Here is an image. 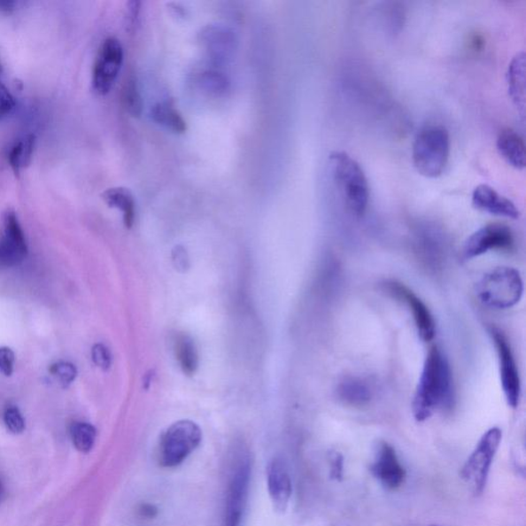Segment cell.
Masks as SVG:
<instances>
[{"instance_id":"1","label":"cell","mask_w":526,"mask_h":526,"mask_svg":"<svg viewBox=\"0 0 526 526\" xmlns=\"http://www.w3.org/2000/svg\"><path fill=\"white\" fill-rule=\"evenodd\" d=\"M453 380L451 365L438 348L429 350L413 399L412 409L416 422L432 418L440 409L452 406Z\"/></svg>"},{"instance_id":"2","label":"cell","mask_w":526,"mask_h":526,"mask_svg":"<svg viewBox=\"0 0 526 526\" xmlns=\"http://www.w3.org/2000/svg\"><path fill=\"white\" fill-rule=\"evenodd\" d=\"M330 175L344 206L356 217L367 212L370 190L361 166L344 151H333L329 157Z\"/></svg>"},{"instance_id":"3","label":"cell","mask_w":526,"mask_h":526,"mask_svg":"<svg viewBox=\"0 0 526 526\" xmlns=\"http://www.w3.org/2000/svg\"><path fill=\"white\" fill-rule=\"evenodd\" d=\"M523 292L522 274L512 267L491 269L476 285V297L480 303L491 310L512 309L521 303Z\"/></svg>"},{"instance_id":"4","label":"cell","mask_w":526,"mask_h":526,"mask_svg":"<svg viewBox=\"0 0 526 526\" xmlns=\"http://www.w3.org/2000/svg\"><path fill=\"white\" fill-rule=\"evenodd\" d=\"M451 156V137L445 127L423 128L414 139L413 162L416 171L426 178H438L446 168Z\"/></svg>"},{"instance_id":"5","label":"cell","mask_w":526,"mask_h":526,"mask_svg":"<svg viewBox=\"0 0 526 526\" xmlns=\"http://www.w3.org/2000/svg\"><path fill=\"white\" fill-rule=\"evenodd\" d=\"M502 439L503 432L499 428L487 429L461 468L460 477L470 486L474 495L483 492Z\"/></svg>"},{"instance_id":"6","label":"cell","mask_w":526,"mask_h":526,"mask_svg":"<svg viewBox=\"0 0 526 526\" xmlns=\"http://www.w3.org/2000/svg\"><path fill=\"white\" fill-rule=\"evenodd\" d=\"M203 434L200 427L191 421L173 423L160 439L159 460L165 468L182 465L200 446Z\"/></svg>"},{"instance_id":"7","label":"cell","mask_w":526,"mask_h":526,"mask_svg":"<svg viewBox=\"0 0 526 526\" xmlns=\"http://www.w3.org/2000/svg\"><path fill=\"white\" fill-rule=\"evenodd\" d=\"M251 479V464L247 453L236 455L228 480L224 526H242Z\"/></svg>"},{"instance_id":"8","label":"cell","mask_w":526,"mask_h":526,"mask_svg":"<svg viewBox=\"0 0 526 526\" xmlns=\"http://www.w3.org/2000/svg\"><path fill=\"white\" fill-rule=\"evenodd\" d=\"M491 336L496 346L500 387L505 400L511 408H517L522 398V381L514 354L508 338L497 327H491Z\"/></svg>"},{"instance_id":"9","label":"cell","mask_w":526,"mask_h":526,"mask_svg":"<svg viewBox=\"0 0 526 526\" xmlns=\"http://www.w3.org/2000/svg\"><path fill=\"white\" fill-rule=\"evenodd\" d=\"M514 244V234L508 226L489 223L468 237L463 247V258L472 260L491 251H510Z\"/></svg>"},{"instance_id":"10","label":"cell","mask_w":526,"mask_h":526,"mask_svg":"<svg viewBox=\"0 0 526 526\" xmlns=\"http://www.w3.org/2000/svg\"><path fill=\"white\" fill-rule=\"evenodd\" d=\"M124 61V50L117 38L109 37L102 43L93 69V89L104 96L112 91Z\"/></svg>"},{"instance_id":"11","label":"cell","mask_w":526,"mask_h":526,"mask_svg":"<svg viewBox=\"0 0 526 526\" xmlns=\"http://www.w3.org/2000/svg\"><path fill=\"white\" fill-rule=\"evenodd\" d=\"M384 286L391 295L406 305L422 341L432 342L436 336V322L428 306L410 288L399 282L391 281Z\"/></svg>"},{"instance_id":"12","label":"cell","mask_w":526,"mask_h":526,"mask_svg":"<svg viewBox=\"0 0 526 526\" xmlns=\"http://www.w3.org/2000/svg\"><path fill=\"white\" fill-rule=\"evenodd\" d=\"M371 472L384 489L389 491L399 489L406 478V471L400 463L395 448L384 441L377 445Z\"/></svg>"},{"instance_id":"13","label":"cell","mask_w":526,"mask_h":526,"mask_svg":"<svg viewBox=\"0 0 526 526\" xmlns=\"http://www.w3.org/2000/svg\"><path fill=\"white\" fill-rule=\"evenodd\" d=\"M267 491L274 509L284 513L290 504L293 486L290 469L282 459H275L267 471Z\"/></svg>"},{"instance_id":"14","label":"cell","mask_w":526,"mask_h":526,"mask_svg":"<svg viewBox=\"0 0 526 526\" xmlns=\"http://www.w3.org/2000/svg\"><path fill=\"white\" fill-rule=\"evenodd\" d=\"M472 205L475 209L492 216L512 220L521 217V211L514 203L487 184H480L474 190Z\"/></svg>"},{"instance_id":"15","label":"cell","mask_w":526,"mask_h":526,"mask_svg":"<svg viewBox=\"0 0 526 526\" xmlns=\"http://www.w3.org/2000/svg\"><path fill=\"white\" fill-rule=\"evenodd\" d=\"M497 149L499 156L516 170L525 168L524 140L517 132L505 129L499 133L497 140Z\"/></svg>"},{"instance_id":"16","label":"cell","mask_w":526,"mask_h":526,"mask_svg":"<svg viewBox=\"0 0 526 526\" xmlns=\"http://www.w3.org/2000/svg\"><path fill=\"white\" fill-rule=\"evenodd\" d=\"M510 98L521 114L525 109V55L517 53L509 64L506 75Z\"/></svg>"},{"instance_id":"17","label":"cell","mask_w":526,"mask_h":526,"mask_svg":"<svg viewBox=\"0 0 526 526\" xmlns=\"http://www.w3.org/2000/svg\"><path fill=\"white\" fill-rule=\"evenodd\" d=\"M339 400L351 406H367L372 398V390L367 382L360 377L346 376L336 388Z\"/></svg>"},{"instance_id":"18","label":"cell","mask_w":526,"mask_h":526,"mask_svg":"<svg viewBox=\"0 0 526 526\" xmlns=\"http://www.w3.org/2000/svg\"><path fill=\"white\" fill-rule=\"evenodd\" d=\"M36 136L35 134H27L19 138L11 146L8 153V162L12 172L18 177L24 169L31 164L35 150Z\"/></svg>"},{"instance_id":"19","label":"cell","mask_w":526,"mask_h":526,"mask_svg":"<svg viewBox=\"0 0 526 526\" xmlns=\"http://www.w3.org/2000/svg\"><path fill=\"white\" fill-rule=\"evenodd\" d=\"M210 55L218 61L227 59L234 50L235 37L232 32L221 27H209L204 34Z\"/></svg>"},{"instance_id":"20","label":"cell","mask_w":526,"mask_h":526,"mask_svg":"<svg viewBox=\"0 0 526 526\" xmlns=\"http://www.w3.org/2000/svg\"><path fill=\"white\" fill-rule=\"evenodd\" d=\"M102 197L109 207L121 211L125 226L131 228L135 221V206H136L132 192L125 188H112L105 190Z\"/></svg>"},{"instance_id":"21","label":"cell","mask_w":526,"mask_h":526,"mask_svg":"<svg viewBox=\"0 0 526 526\" xmlns=\"http://www.w3.org/2000/svg\"><path fill=\"white\" fill-rule=\"evenodd\" d=\"M174 351L184 374L195 375L198 367V356L196 344L192 338L186 335H178L174 341Z\"/></svg>"},{"instance_id":"22","label":"cell","mask_w":526,"mask_h":526,"mask_svg":"<svg viewBox=\"0 0 526 526\" xmlns=\"http://www.w3.org/2000/svg\"><path fill=\"white\" fill-rule=\"evenodd\" d=\"M151 118L159 125H162L176 133L186 131V123L182 115L174 107L168 104H159L151 109Z\"/></svg>"},{"instance_id":"23","label":"cell","mask_w":526,"mask_h":526,"mask_svg":"<svg viewBox=\"0 0 526 526\" xmlns=\"http://www.w3.org/2000/svg\"><path fill=\"white\" fill-rule=\"evenodd\" d=\"M70 436L76 451L89 453L95 445L97 431L91 423L76 422L70 427Z\"/></svg>"},{"instance_id":"24","label":"cell","mask_w":526,"mask_h":526,"mask_svg":"<svg viewBox=\"0 0 526 526\" xmlns=\"http://www.w3.org/2000/svg\"><path fill=\"white\" fill-rule=\"evenodd\" d=\"M27 245H20L4 237L0 242V268L20 265L27 259Z\"/></svg>"},{"instance_id":"25","label":"cell","mask_w":526,"mask_h":526,"mask_svg":"<svg viewBox=\"0 0 526 526\" xmlns=\"http://www.w3.org/2000/svg\"><path fill=\"white\" fill-rule=\"evenodd\" d=\"M50 374L63 388H67L70 383L75 381L78 370L73 364L69 362H57L50 367Z\"/></svg>"},{"instance_id":"26","label":"cell","mask_w":526,"mask_h":526,"mask_svg":"<svg viewBox=\"0 0 526 526\" xmlns=\"http://www.w3.org/2000/svg\"><path fill=\"white\" fill-rule=\"evenodd\" d=\"M124 104L127 111L133 117H139L143 112V99L138 92L137 85L134 81H129L124 89Z\"/></svg>"},{"instance_id":"27","label":"cell","mask_w":526,"mask_h":526,"mask_svg":"<svg viewBox=\"0 0 526 526\" xmlns=\"http://www.w3.org/2000/svg\"><path fill=\"white\" fill-rule=\"evenodd\" d=\"M4 421L5 427L8 428L9 431L12 434H22L25 431V429H27V423H25L20 410L15 406L6 408L4 414Z\"/></svg>"},{"instance_id":"28","label":"cell","mask_w":526,"mask_h":526,"mask_svg":"<svg viewBox=\"0 0 526 526\" xmlns=\"http://www.w3.org/2000/svg\"><path fill=\"white\" fill-rule=\"evenodd\" d=\"M16 99L3 82H0V120L8 118L16 108Z\"/></svg>"},{"instance_id":"29","label":"cell","mask_w":526,"mask_h":526,"mask_svg":"<svg viewBox=\"0 0 526 526\" xmlns=\"http://www.w3.org/2000/svg\"><path fill=\"white\" fill-rule=\"evenodd\" d=\"M93 361L102 370H107L112 365L111 352L105 345L98 344H95L92 350Z\"/></svg>"},{"instance_id":"30","label":"cell","mask_w":526,"mask_h":526,"mask_svg":"<svg viewBox=\"0 0 526 526\" xmlns=\"http://www.w3.org/2000/svg\"><path fill=\"white\" fill-rule=\"evenodd\" d=\"M15 352L6 346L0 348V372L5 376H11L14 372Z\"/></svg>"},{"instance_id":"31","label":"cell","mask_w":526,"mask_h":526,"mask_svg":"<svg viewBox=\"0 0 526 526\" xmlns=\"http://www.w3.org/2000/svg\"><path fill=\"white\" fill-rule=\"evenodd\" d=\"M331 477L336 480H342L344 476V458L339 453L331 455Z\"/></svg>"},{"instance_id":"32","label":"cell","mask_w":526,"mask_h":526,"mask_svg":"<svg viewBox=\"0 0 526 526\" xmlns=\"http://www.w3.org/2000/svg\"><path fill=\"white\" fill-rule=\"evenodd\" d=\"M19 3L9 2V0H0V12H12L17 10Z\"/></svg>"},{"instance_id":"33","label":"cell","mask_w":526,"mask_h":526,"mask_svg":"<svg viewBox=\"0 0 526 526\" xmlns=\"http://www.w3.org/2000/svg\"><path fill=\"white\" fill-rule=\"evenodd\" d=\"M175 253H176V255H174V261L176 262V267H188V265H186V261H188V258H186V256H185L184 250H179V248H177V252H175Z\"/></svg>"},{"instance_id":"34","label":"cell","mask_w":526,"mask_h":526,"mask_svg":"<svg viewBox=\"0 0 526 526\" xmlns=\"http://www.w3.org/2000/svg\"><path fill=\"white\" fill-rule=\"evenodd\" d=\"M157 512L158 510L151 505H143V509H141V513H143V515L145 517H155Z\"/></svg>"},{"instance_id":"35","label":"cell","mask_w":526,"mask_h":526,"mask_svg":"<svg viewBox=\"0 0 526 526\" xmlns=\"http://www.w3.org/2000/svg\"><path fill=\"white\" fill-rule=\"evenodd\" d=\"M5 497V487L4 484L3 483L2 478H0V503L3 502V499Z\"/></svg>"},{"instance_id":"36","label":"cell","mask_w":526,"mask_h":526,"mask_svg":"<svg viewBox=\"0 0 526 526\" xmlns=\"http://www.w3.org/2000/svg\"><path fill=\"white\" fill-rule=\"evenodd\" d=\"M3 73V68H2V66H0V73Z\"/></svg>"},{"instance_id":"37","label":"cell","mask_w":526,"mask_h":526,"mask_svg":"<svg viewBox=\"0 0 526 526\" xmlns=\"http://www.w3.org/2000/svg\"><path fill=\"white\" fill-rule=\"evenodd\" d=\"M432 526H439V525H432Z\"/></svg>"}]
</instances>
